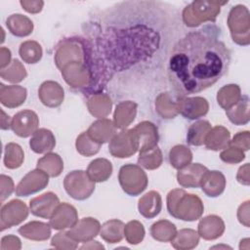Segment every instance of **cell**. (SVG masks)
Returning <instances> with one entry per match:
<instances>
[{"mask_svg": "<svg viewBox=\"0 0 250 250\" xmlns=\"http://www.w3.org/2000/svg\"><path fill=\"white\" fill-rule=\"evenodd\" d=\"M230 52L211 32L192 31L179 40L168 62V76L184 97L214 85L229 69Z\"/></svg>", "mask_w": 250, "mask_h": 250, "instance_id": "1", "label": "cell"}, {"mask_svg": "<svg viewBox=\"0 0 250 250\" xmlns=\"http://www.w3.org/2000/svg\"><path fill=\"white\" fill-rule=\"evenodd\" d=\"M167 209L174 218L192 222L201 217L204 207L197 195L177 188L171 190L167 195Z\"/></svg>", "mask_w": 250, "mask_h": 250, "instance_id": "2", "label": "cell"}, {"mask_svg": "<svg viewBox=\"0 0 250 250\" xmlns=\"http://www.w3.org/2000/svg\"><path fill=\"white\" fill-rule=\"evenodd\" d=\"M224 3L208 2V1H194L183 11V21L186 25L194 27L199 25L202 21H215L217 15L220 13V5Z\"/></svg>", "mask_w": 250, "mask_h": 250, "instance_id": "3", "label": "cell"}, {"mask_svg": "<svg viewBox=\"0 0 250 250\" xmlns=\"http://www.w3.org/2000/svg\"><path fill=\"white\" fill-rule=\"evenodd\" d=\"M228 24L232 40L238 45L246 46L250 43V20L249 12L245 6L233 7L228 18Z\"/></svg>", "mask_w": 250, "mask_h": 250, "instance_id": "4", "label": "cell"}, {"mask_svg": "<svg viewBox=\"0 0 250 250\" xmlns=\"http://www.w3.org/2000/svg\"><path fill=\"white\" fill-rule=\"evenodd\" d=\"M118 180L122 189L132 196L142 193L146 188L148 183L145 171L135 164H126L122 166L119 170Z\"/></svg>", "mask_w": 250, "mask_h": 250, "instance_id": "5", "label": "cell"}, {"mask_svg": "<svg viewBox=\"0 0 250 250\" xmlns=\"http://www.w3.org/2000/svg\"><path fill=\"white\" fill-rule=\"evenodd\" d=\"M66 192L76 200H84L91 196L95 190V182H93L87 172L82 170L72 171L67 174L63 181Z\"/></svg>", "mask_w": 250, "mask_h": 250, "instance_id": "6", "label": "cell"}, {"mask_svg": "<svg viewBox=\"0 0 250 250\" xmlns=\"http://www.w3.org/2000/svg\"><path fill=\"white\" fill-rule=\"evenodd\" d=\"M108 150L111 155L119 158L129 157L136 153L139 150V142L134 129L115 134L110 140Z\"/></svg>", "mask_w": 250, "mask_h": 250, "instance_id": "7", "label": "cell"}, {"mask_svg": "<svg viewBox=\"0 0 250 250\" xmlns=\"http://www.w3.org/2000/svg\"><path fill=\"white\" fill-rule=\"evenodd\" d=\"M49 183V175L40 169L27 173L16 188L18 196H27L38 192L46 188Z\"/></svg>", "mask_w": 250, "mask_h": 250, "instance_id": "8", "label": "cell"}, {"mask_svg": "<svg viewBox=\"0 0 250 250\" xmlns=\"http://www.w3.org/2000/svg\"><path fill=\"white\" fill-rule=\"evenodd\" d=\"M28 216L26 205L18 199L5 204L1 209V230L12 228L24 221Z\"/></svg>", "mask_w": 250, "mask_h": 250, "instance_id": "9", "label": "cell"}, {"mask_svg": "<svg viewBox=\"0 0 250 250\" xmlns=\"http://www.w3.org/2000/svg\"><path fill=\"white\" fill-rule=\"evenodd\" d=\"M39 119L37 114L29 109L21 110L14 115L11 120V129L20 137L26 138L37 130Z\"/></svg>", "mask_w": 250, "mask_h": 250, "instance_id": "10", "label": "cell"}, {"mask_svg": "<svg viewBox=\"0 0 250 250\" xmlns=\"http://www.w3.org/2000/svg\"><path fill=\"white\" fill-rule=\"evenodd\" d=\"M78 222L76 209L67 203H60L52 217L49 225L55 229H64L73 228Z\"/></svg>", "mask_w": 250, "mask_h": 250, "instance_id": "11", "label": "cell"}, {"mask_svg": "<svg viewBox=\"0 0 250 250\" xmlns=\"http://www.w3.org/2000/svg\"><path fill=\"white\" fill-rule=\"evenodd\" d=\"M60 204L58 196L53 192H46L29 201V208L34 216L50 219Z\"/></svg>", "mask_w": 250, "mask_h": 250, "instance_id": "12", "label": "cell"}, {"mask_svg": "<svg viewBox=\"0 0 250 250\" xmlns=\"http://www.w3.org/2000/svg\"><path fill=\"white\" fill-rule=\"evenodd\" d=\"M209 104L201 97L182 98L178 100V110L185 118L197 119L208 112Z\"/></svg>", "mask_w": 250, "mask_h": 250, "instance_id": "13", "label": "cell"}, {"mask_svg": "<svg viewBox=\"0 0 250 250\" xmlns=\"http://www.w3.org/2000/svg\"><path fill=\"white\" fill-rule=\"evenodd\" d=\"M101 229L99 221L93 218H84L71 228L67 234L77 242H88L98 235Z\"/></svg>", "mask_w": 250, "mask_h": 250, "instance_id": "14", "label": "cell"}, {"mask_svg": "<svg viewBox=\"0 0 250 250\" xmlns=\"http://www.w3.org/2000/svg\"><path fill=\"white\" fill-rule=\"evenodd\" d=\"M133 129L138 138L140 153L148 151L157 146L158 133L154 124L148 121H144L139 123Z\"/></svg>", "mask_w": 250, "mask_h": 250, "instance_id": "15", "label": "cell"}, {"mask_svg": "<svg viewBox=\"0 0 250 250\" xmlns=\"http://www.w3.org/2000/svg\"><path fill=\"white\" fill-rule=\"evenodd\" d=\"M207 171L208 169L199 163L188 164L179 170L177 174L178 183L184 188H198L202 177Z\"/></svg>", "mask_w": 250, "mask_h": 250, "instance_id": "16", "label": "cell"}, {"mask_svg": "<svg viewBox=\"0 0 250 250\" xmlns=\"http://www.w3.org/2000/svg\"><path fill=\"white\" fill-rule=\"evenodd\" d=\"M42 104L49 107H57L63 101V89L55 81H45L38 91Z\"/></svg>", "mask_w": 250, "mask_h": 250, "instance_id": "17", "label": "cell"}, {"mask_svg": "<svg viewBox=\"0 0 250 250\" xmlns=\"http://www.w3.org/2000/svg\"><path fill=\"white\" fill-rule=\"evenodd\" d=\"M225 231V223L216 216L210 215L203 218L198 224V235L206 240H213L220 237Z\"/></svg>", "mask_w": 250, "mask_h": 250, "instance_id": "18", "label": "cell"}, {"mask_svg": "<svg viewBox=\"0 0 250 250\" xmlns=\"http://www.w3.org/2000/svg\"><path fill=\"white\" fill-rule=\"evenodd\" d=\"M200 187L206 195L210 197L219 196L225 190L226 178L220 171L208 170L202 177Z\"/></svg>", "mask_w": 250, "mask_h": 250, "instance_id": "19", "label": "cell"}, {"mask_svg": "<svg viewBox=\"0 0 250 250\" xmlns=\"http://www.w3.org/2000/svg\"><path fill=\"white\" fill-rule=\"evenodd\" d=\"M29 146L35 153H49L56 146V139L50 130L37 129L29 141Z\"/></svg>", "mask_w": 250, "mask_h": 250, "instance_id": "20", "label": "cell"}, {"mask_svg": "<svg viewBox=\"0 0 250 250\" xmlns=\"http://www.w3.org/2000/svg\"><path fill=\"white\" fill-rule=\"evenodd\" d=\"M87 133L95 142L102 145L110 141L115 135V126L109 119L103 118L95 121L90 126Z\"/></svg>", "mask_w": 250, "mask_h": 250, "instance_id": "21", "label": "cell"}, {"mask_svg": "<svg viewBox=\"0 0 250 250\" xmlns=\"http://www.w3.org/2000/svg\"><path fill=\"white\" fill-rule=\"evenodd\" d=\"M162 207V200L161 196L157 191L151 190L146 193L140 200H139V212L145 218L150 219L157 216Z\"/></svg>", "mask_w": 250, "mask_h": 250, "instance_id": "22", "label": "cell"}, {"mask_svg": "<svg viewBox=\"0 0 250 250\" xmlns=\"http://www.w3.org/2000/svg\"><path fill=\"white\" fill-rule=\"evenodd\" d=\"M26 98V89L21 86H5L1 84L0 101L2 104L13 108L21 105Z\"/></svg>", "mask_w": 250, "mask_h": 250, "instance_id": "23", "label": "cell"}, {"mask_svg": "<svg viewBox=\"0 0 250 250\" xmlns=\"http://www.w3.org/2000/svg\"><path fill=\"white\" fill-rule=\"evenodd\" d=\"M137 113V104L127 101L117 104L114 111L113 124L115 128L125 129L134 120Z\"/></svg>", "mask_w": 250, "mask_h": 250, "instance_id": "24", "label": "cell"}, {"mask_svg": "<svg viewBox=\"0 0 250 250\" xmlns=\"http://www.w3.org/2000/svg\"><path fill=\"white\" fill-rule=\"evenodd\" d=\"M50 227L51 226L48 224L32 221L21 227L19 229V233L27 239L43 241V240H47L51 235Z\"/></svg>", "mask_w": 250, "mask_h": 250, "instance_id": "25", "label": "cell"}, {"mask_svg": "<svg viewBox=\"0 0 250 250\" xmlns=\"http://www.w3.org/2000/svg\"><path fill=\"white\" fill-rule=\"evenodd\" d=\"M86 172L93 182H104L111 176L112 165L105 158H97L90 162Z\"/></svg>", "mask_w": 250, "mask_h": 250, "instance_id": "26", "label": "cell"}, {"mask_svg": "<svg viewBox=\"0 0 250 250\" xmlns=\"http://www.w3.org/2000/svg\"><path fill=\"white\" fill-rule=\"evenodd\" d=\"M229 143V132L223 126L212 128L205 139V146L208 149L220 150L226 148Z\"/></svg>", "mask_w": 250, "mask_h": 250, "instance_id": "27", "label": "cell"}, {"mask_svg": "<svg viewBox=\"0 0 250 250\" xmlns=\"http://www.w3.org/2000/svg\"><path fill=\"white\" fill-rule=\"evenodd\" d=\"M87 105L92 115L102 118L107 116L110 112L111 101L107 95L98 93L89 98Z\"/></svg>", "mask_w": 250, "mask_h": 250, "instance_id": "28", "label": "cell"}, {"mask_svg": "<svg viewBox=\"0 0 250 250\" xmlns=\"http://www.w3.org/2000/svg\"><path fill=\"white\" fill-rule=\"evenodd\" d=\"M229 119L236 124L243 125L249 121V98L248 96H241L240 100L226 110Z\"/></svg>", "mask_w": 250, "mask_h": 250, "instance_id": "29", "label": "cell"}, {"mask_svg": "<svg viewBox=\"0 0 250 250\" xmlns=\"http://www.w3.org/2000/svg\"><path fill=\"white\" fill-rule=\"evenodd\" d=\"M6 24L10 32L19 37L29 35L33 29L32 21L27 17L20 14L9 17L6 21Z\"/></svg>", "mask_w": 250, "mask_h": 250, "instance_id": "30", "label": "cell"}, {"mask_svg": "<svg viewBox=\"0 0 250 250\" xmlns=\"http://www.w3.org/2000/svg\"><path fill=\"white\" fill-rule=\"evenodd\" d=\"M101 237L108 243L120 242L124 235V224L116 219L105 222L100 229Z\"/></svg>", "mask_w": 250, "mask_h": 250, "instance_id": "31", "label": "cell"}, {"mask_svg": "<svg viewBox=\"0 0 250 250\" xmlns=\"http://www.w3.org/2000/svg\"><path fill=\"white\" fill-rule=\"evenodd\" d=\"M199 242L198 233L191 229H184L177 231L175 237L171 240V244L176 249H192Z\"/></svg>", "mask_w": 250, "mask_h": 250, "instance_id": "32", "label": "cell"}, {"mask_svg": "<svg viewBox=\"0 0 250 250\" xmlns=\"http://www.w3.org/2000/svg\"><path fill=\"white\" fill-rule=\"evenodd\" d=\"M212 129L211 124L206 120H200L193 123L188 131L187 141L191 146H202L205 143L206 136Z\"/></svg>", "mask_w": 250, "mask_h": 250, "instance_id": "33", "label": "cell"}, {"mask_svg": "<svg viewBox=\"0 0 250 250\" xmlns=\"http://www.w3.org/2000/svg\"><path fill=\"white\" fill-rule=\"evenodd\" d=\"M37 168L44 171L49 177H58L63 169V162L59 154L47 153L37 161Z\"/></svg>", "mask_w": 250, "mask_h": 250, "instance_id": "34", "label": "cell"}, {"mask_svg": "<svg viewBox=\"0 0 250 250\" xmlns=\"http://www.w3.org/2000/svg\"><path fill=\"white\" fill-rule=\"evenodd\" d=\"M241 98L240 88L235 84H229L224 86L217 95V101L221 107L229 109L234 105Z\"/></svg>", "mask_w": 250, "mask_h": 250, "instance_id": "35", "label": "cell"}, {"mask_svg": "<svg viewBox=\"0 0 250 250\" xmlns=\"http://www.w3.org/2000/svg\"><path fill=\"white\" fill-rule=\"evenodd\" d=\"M177 233V229L174 224L166 220H160L154 223L150 228L151 236L158 241H171Z\"/></svg>", "mask_w": 250, "mask_h": 250, "instance_id": "36", "label": "cell"}, {"mask_svg": "<svg viewBox=\"0 0 250 250\" xmlns=\"http://www.w3.org/2000/svg\"><path fill=\"white\" fill-rule=\"evenodd\" d=\"M155 106L162 118H173L179 113L178 100L173 101L169 93L160 94L156 100Z\"/></svg>", "mask_w": 250, "mask_h": 250, "instance_id": "37", "label": "cell"}, {"mask_svg": "<svg viewBox=\"0 0 250 250\" xmlns=\"http://www.w3.org/2000/svg\"><path fill=\"white\" fill-rule=\"evenodd\" d=\"M169 159L171 165L174 168L180 170L190 164L192 160V153L188 147L183 145H179L170 150Z\"/></svg>", "mask_w": 250, "mask_h": 250, "instance_id": "38", "label": "cell"}, {"mask_svg": "<svg viewBox=\"0 0 250 250\" xmlns=\"http://www.w3.org/2000/svg\"><path fill=\"white\" fill-rule=\"evenodd\" d=\"M20 56L27 63H36L42 57V48L36 41H25L21 44L19 50Z\"/></svg>", "mask_w": 250, "mask_h": 250, "instance_id": "39", "label": "cell"}, {"mask_svg": "<svg viewBox=\"0 0 250 250\" xmlns=\"http://www.w3.org/2000/svg\"><path fill=\"white\" fill-rule=\"evenodd\" d=\"M23 151L18 144L10 143L5 146L4 164L9 169L20 167L23 161Z\"/></svg>", "mask_w": 250, "mask_h": 250, "instance_id": "40", "label": "cell"}, {"mask_svg": "<svg viewBox=\"0 0 250 250\" xmlns=\"http://www.w3.org/2000/svg\"><path fill=\"white\" fill-rule=\"evenodd\" d=\"M101 144L95 142L86 132H83L79 135L76 140V149L77 151L85 156H91L96 154L101 147Z\"/></svg>", "mask_w": 250, "mask_h": 250, "instance_id": "41", "label": "cell"}, {"mask_svg": "<svg viewBox=\"0 0 250 250\" xmlns=\"http://www.w3.org/2000/svg\"><path fill=\"white\" fill-rule=\"evenodd\" d=\"M1 77L10 82H21L26 77V71L20 61L14 60L10 65L5 69H1Z\"/></svg>", "mask_w": 250, "mask_h": 250, "instance_id": "42", "label": "cell"}, {"mask_svg": "<svg viewBox=\"0 0 250 250\" xmlns=\"http://www.w3.org/2000/svg\"><path fill=\"white\" fill-rule=\"evenodd\" d=\"M138 162L144 168L153 170L158 168L162 163V153L161 150L155 146L154 148L146 151L144 153H140Z\"/></svg>", "mask_w": 250, "mask_h": 250, "instance_id": "43", "label": "cell"}, {"mask_svg": "<svg viewBox=\"0 0 250 250\" xmlns=\"http://www.w3.org/2000/svg\"><path fill=\"white\" fill-rule=\"evenodd\" d=\"M124 234L130 244H139L145 236L144 226L138 221H131L124 226Z\"/></svg>", "mask_w": 250, "mask_h": 250, "instance_id": "44", "label": "cell"}, {"mask_svg": "<svg viewBox=\"0 0 250 250\" xmlns=\"http://www.w3.org/2000/svg\"><path fill=\"white\" fill-rule=\"evenodd\" d=\"M77 241L72 239L66 231L59 232L55 234L52 238L51 244L57 249H76L77 248Z\"/></svg>", "mask_w": 250, "mask_h": 250, "instance_id": "45", "label": "cell"}, {"mask_svg": "<svg viewBox=\"0 0 250 250\" xmlns=\"http://www.w3.org/2000/svg\"><path fill=\"white\" fill-rule=\"evenodd\" d=\"M221 159L227 163H238L245 158L244 151L234 146L229 145L220 154Z\"/></svg>", "mask_w": 250, "mask_h": 250, "instance_id": "46", "label": "cell"}, {"mask_svg": "<svg viewBox=\"0 0 250 250\" xmlns=\"http://www.w3.org/2000/svg\"><path fill=\"white\" fill-rule=\"evenodd\" d=\"M229 145L234 146L243 151H246L249 149V131L239 132L232 138L231 141H229Z\"/></svg>", "mask_w": 250, "mask_h": 250, "instance_id": "47", "label": "cell"}, {"mask_svg": "<svg viewBox=\"0 0 250 250\" xmlns=\"http://www.w3.org/2000/svg\"><path fill=\"white\" fill-rule=\"evenodd\" d=\"M14 191V183L8 176L1 175V202L11 195Z\"/></svg>", "mask_w": 250, "mask_h": 250, "instance_id": "48", "label": "cell"}, {"mask_svg": "<svg viewBox=\"0 0 250 250\" xmlns=\"http://www.w3.org/2000/svg\"><path fill=\"white\" fill-rule=\"evenodd\" d=\"M21 240L15 236V235H8V236H4L1 240V249L5 250V249H21Z\"/></svg>", "mask_w": 250, "mask_h": 250, "instance_id": "49", "label": "cell"}, {"mask_svg": "<svg viewBox=\"0 0 250 250\" xmlns=\"http://www.w3.org/2000/svg\"><path fill=\"white\" fill-rule=\"evenodd\" d=\"M238 221L245 227H249V201L244 202L238 208L237 212Z\"/></svg>", "mask_w": 250, "mask_h": 250, "instance_id": "50", "label": "cell"}, {"mask_svg": "<svg viewBox=\"0 0 250 250\" xmlns=\"http://www.w3.org/2000/svg\"><path fill=\"white\" fill-rule=\"evenodd\" d=\"M20 3L26 12L32 14L39 13L44 5L43 1H21Z\"/></svg>", "mask_w": 250, "mask_h": 250, "instance_id": "51", "label": "cell"}, {"mask_svg": "<svg viewBox=\"0 0 250 250\" xmlns=\"http://www.w3.org/2000/svg\"><path fill=\"white\" fill-rule=\"evenodd\" d=\"M237 181L245 186H249V163H246L245 165L241 166L238 170L237 176H236Z\"/></svg>", "mask_w": 250, "mask_h": 250, "instance_id": "52", "label": "cell"}, {"mask_svg": "<svg viewBox=\"0 0 250 250\" xmlns=\"http://www.w3.org/2000/svg\"><path fill=\"white\" fill-rule=\"evenodd\" d=\"M11 52L9 49L2 47L1 48V69L5 66H8L11 62Z\"/></svg>", "mask_w": 250, "mask_h": 250, "instance_id": "53", "label": "cell"}, {"mask_svg": "<svg viewBox=\"0 0 250 250\" xmlns=\"http://www.w3.org/2000/svg\"><path fill=\"white\" fill-rule=\"evenodd\" d=\"M2 112V118H1V128L2 129H9L11 127V122H10V118L9 116H6L5 112L3 110H1Z\"/></svg>", "mask_w": 250, "mask_h": 250, "instance_id": "54", "label": "cell"}, {"mask_svg": "<svg viewBox=\"0 0 250 250\" xmlns=\"http://www.w3.org/2000/svg\"><path fill=\"white\" fill-rule=\"evenodd\" d=\"M212 248H229V249H231V247L227 246V245H217V246H214Z\"/></svg>", "mask_w": 250, "mask_h": 250, "instance_id": "55", "label": "cell"}]
</instances>
